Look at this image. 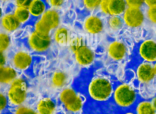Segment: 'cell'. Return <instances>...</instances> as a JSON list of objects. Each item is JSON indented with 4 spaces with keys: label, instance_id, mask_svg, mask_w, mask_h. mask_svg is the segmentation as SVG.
<instances>
[{
    "label": "cell",
    "instance_id": "9a60e30c",
    "mask_svg": "<svg viewBox=\"0 0 156 114\" xmlns=\"http://www.w3.org/2000/svg\"><path fill=\"white\" fill-rule=\"evenodd\" d=\"M126 6L124 0H108V14L119 15L125 11Z\"/></svg>",
    "mask_w": 156,
    "mask_h": 114
},
{
    "label": "cell",
    "instance_id": "5bb4252c",
    "mask_svg": "<svg viewBox=\"0 0 156 114\" xmlns=\"http://www.w3.org/2000/svg\"><path fill=\"white\" fill-rule=\"evenodd\" d=\"M84 26L86 31L92 34L99 33L103 28L101 20L96 16L89 17L85 21Z\"/></svg>",
    "mask_w": 156,
    "mask_h": 114
},
{
    "label": "cell",
    "instance_id": "2e32d148",
    "mask_svg": "<svg viewBox=\"0 0 156 114\" xmlns=\"http://www.w3.org/2000/svg\"><path fill=\"white\" fill-rule=\"evenodd\" d=\"M20 24L14 14L6 15L1 20L2 27L8 32H12L16 30L19 27Z\"/></svg>",
    "mask_w": 156,
    "mask_h": 114
},
{
    "label": "cell",
    "instance_id": "83f0119b",
    "mask_svg": "<svg viewBox=\"0 0 156 114\" xmlns=\"http://www.w3.org/2000/svg\"><path fill=\"white\" fill-rule=\"evenodd\" d=\"M147 15L150 21L156 23V5L150 6L147 12Z\"/></svg>",
    "mask_w": 156,
    "mask_h": 114
},
{
    "label": "cell",
    "instance_id": "52a82bcc",
    "mask_svg": "<svg viewBox=\"0 0 156 114\" xmlns=\"http://www.w3.org/2000/svg\"><path fill=\"white\" fill-rule=\"evenodd\" d=\"M29 43L34 51L43 52L49 48L51 40L49 35H44L35 32L30 35Z\"/></svg>",
    "mask_w": 156,
    "mask_h": 114
},
{
    "label": "cell",
    "instance_id": "d6a6232c",
    "mask_svg": "<svg viewBox=\"0 0 156 114\" xmlns=\"http://www.w3.org/2000/svg\"><path fill=\"white\" fill-rule=\"evenodd\" d=\"M100 5L103 12H104L105 13L108 14V0H102Z\"/></svg>",
    "mask_w": 156,
    "mask_h": 114
},
{
    "label": "cell",
    "instance_id": "f546056e",
    "mask_svg": "<svg viewBox=\"0 0 156 114\" xmlns=\"http://www.w3.org/2000/svg\"><path fill=\"white\" fill-rule=\"evenodd\" d=\"M125 2L129 7L139 8L144 3V0H126Z\"/></svg>",
    "mask_w": 156,
    "mask_h": 114
},
{
    "label": "cell",
    "instance_id": "d590c367",
    "mask_svg": "<svg viewBox=\"0 0 156 114\" xmlns=\"http://www.w3.org/2000/svg\"><path fill=\"white\" fill-rule=\"evenodd\" d=\"M144 2L150 7L156 5V0H144Z\"/></svg>",
    "mask_w": 156,
    "mask_h": 114
},
{
    "label": "cell",
    "instance_id": "f35d334b",
    "mask_svg": "<svg viewBox=\"0 0 156 114\" xmlns=\"http://www.w3.org/2000/svg\"><path fill=\"white\" fill-rule=\"evenodd\" d=\"M154 70L155 73L156 75V63L155 65L154 66Z\"/></svg>",
    "mask_w": 156,
    "mask_h": 114
},
{
    "label": "cell",
    "instance_id": "60d3db41",
    "mask_svg": "<svg viewBox=\"0 0 156 114\" xmlns=\"http://www.w3.org/2000/svg\"><path fill=\"white\" fill-rule=\"evenodd\" d=\"M126 114H135L132 113H127Z\"/></svg>",
    "mask_w": 156,
    "mask_h": 114
},
{
    "label": "cell",
    "instance_id": "836d02e7",
    "mask_svg": "<svg viewBox=\"0 0 156 114\" xmlns=\"http://www.w3.org/2000/svg\"><path fill=\"white\" fill-rule=\"evenodd\" d=\"M49 3L52 6L54 7H58L63 4L64 0H49Z\"/></svg>",
    "mask_w": 156,
    "mask_h": 114
},
{
    "label": "cell",
    "instance_id": "ffe728a7",
    "mask_svg": "<svg viewBox=\"0 0 156 114\" xmlns=\"http://www.w3.org/2000/svg\"><path fill=\"white\" fill-rule=\"evenodd\" d=\"M55 40L60 45H66L69 41V34L67 30L65 28L58 29L55 34Z\"/></svg>",
    "mask_w": 156,
    "mask_h": 114
},
{
    "label": "cell",
    "instance_id": "3957f363",
    "mask_svg": "<svg viewBox=\"0 0 156 114\" xmlns=\"http://www.w3.org/2000/svg\"><path fill=\"white\" fill-rule=\"evenodd\" d=\"M89 92L92 98L99 101H105L112 96L113 87L111 80L107 75H94L89 85Z\"/></svg>",
    "mask_w": 156,
    "mask_h": 114
},
{
    "label": "cell",
    "instance_id": "7a4b0ae2",
    "mask_svg": "<svg viewBox=\"0 0 156 114\" xmlns=\"http://www.w3.org/2000/svg\"><path fill=\"white\" fill-rule=\"evenodd\" d=\"M59 109L65 114H82L85 96L76 92L70 87L58 95Z\"/></svg>",
    "mask_w": 156,
    "mask_h": 114
},
{
    "label": "cell",
    "instance_id": "484cf974",
    "mask_svg": "<svg viewBox=\"0 0 156 114\" xmlns=\"http://www.w3.org/2000/svg\"><path fill=\"white\" fill-rule=\"evenodd\" d=\"M70 45L71 46V49L73 52H76L79 48L83 45H85L83 42V40L82 38H74V39L70 42Z\"/></svg>",
    "mask_w": 156,
    "mask_h": 114
},
{
    "label": "cell",
    "instance_id": "b9f144b4",
    "mask_svg": "<svg viewBox=\"0 0 156 114\" xmlns=\"http://www.w3.org/2000/svg\"><path fill=\"white\" fill-rule=\"evenodd\" d=\"M3 1H8V0H3Z\"/></svg>",
    "mask_w": 156,
    "mask_h": 114
},
{
    "label": "cell",
    "instance_id": "5b68a950",
    "mask_svg": "<svg viewBox=\"0 0 156 114\" xmlns=\"http://www.w3.org/2000/svg\"><path fill=\"white\" fill-rule=\"evenodd\" d=\"M114 98L118 105L123 107H128L134 103L137 98V94L133 86L124 84L116 88Z\"/></svg>",
    "mask_w": 156,
    "mask_h": 114
},
{
    "label": "cell",
    "instance_id": "e0dca14e",
    "mask_svg": "<svg viewBox=\"0 0 156 114\" xmlns=\"http://www.w3.org/2000/svg\"><path fill=\"white\" fill-rule=\"evenodd\" d=\"M16 72L10 67H0V83L8 84L15 79Z\"/></svg>",
    "mask_w": 156,
    "mask_h": 114
},
{
    "label": "cell",
    "instance_id": "44dd1931",
    "mask_svg": "<svg viewBox=\"0 0 156 114\" xmlns=\"http://www.w3.org/2000/svg\"><path fill=\"white\" fill-rule=\"evenodd\" d=\"M137 114H155L156 111L152 106L151 102L143 101L136 107Z\"/></svg>",
    "mask_w": 156,
    "mask_h": 114
},
{
    "label": "cell",
    "instance_id": "e575fe53",
    "mask_svg": "<svg viewBox=\"0 0 156 114\" xmlns=\"http://www.w3.org/2000/svg\"><path fill=\"white\" fill-rule=\"evenodd\" d=\"M5 63V58L3 52L0 51V67L3 66Z\"/></svg>",
    "mask_w": 156,
    "mask_h": 114
},
{
    "label": "cell",
    "instance_id": "d6986e66",
    "mask_svg": "<svg viewBox=\"0 0 156 114\" xmlns=\"http://www.w3.org/2000/svg\"><path fill=\"white\" fill-rule=\"evenodd\" d=\"M28 9L31 15L38 16L44 13L45 10V5L41 0H32Z\"/></svg>",
    "mask_w": 156,
    "mask_h": 114
},
{
    "label": "cell",
    "instance_id": "30bf717a",
    "mask_svg": "<svg viewBox=\"0 0 156 114\" xmlns=\"http://www.w3.org/2000/svg\"><path fill=\"white\" fill-rule=\"evenodd\" d=\"M74 53L76 61L82 66L90 65L94 60V53L90 48L85 45L80 47Z\"/></svg>",
    "mask_w": 156,
    "mask_h": 114
},
{
    "label": "cell",
    "instance_id": "cb8c5ba5",
    "mask_svg": "<svg viewBox=\"0 0 156 114\" xmlns=\"http://www.w3.org/2000/svg\"><path fill=\"white\" fill-rule=\"evenodd\" d=\"M10 44L9 35L4 33H0V51L3 52L7 50Z\"/></svg>",
    "mask_w": 156,
    "mask_h": 114
},
{
    "label": "cell",
    "instance_id": "8fae6325",
    "mask_svg": "<svg viewBox=\"0 0 156 114\" xmlns=\"http://www.w3.org/2000/svg\"><path fill=\"white\" fill-rule=\"evenodd\" d=\"M140 54L143 59L148 62L156 61V43L153 41L144 42L140 47Z\"/></svg>",
    "mask_w": 156,
    "mask_h": 114
},
{
    "label": "cell",
    "instance_id": "8d00e7d4",
    "mask_svg": "<svg viewBox=\"0 0 156 114\" xmlns=\"http://www.w3.org/2000/svg\"><path fill=\"white\" fill-rule=\"evenodd\" d=\"M151 103H152L153 107H154V110H155L156 112V97H154V98H153L152 102H151Z\"/></svg>",
    "mask_w": 156,
    "mask_h": 114
},
{
    "label": "cell",
    "instance_id": "74e56055",
    "mask_svg": "<svg viewBox=\"0 0 156 114\" xmlns=\"http://www.w3.org/2000/svg\"><path fill=\"white\" fill-rule=\"evenodd\" d=\"M55 114H65L61 110L58 108L57 111Z\"/></svg>",
    "mask_w": 156,
    "mask_h": 114
},
{
    "label": "cell",
    "instance_id": "1f68e13d",
    "mask_svg": "<svg viewBox=\"0 0 156 114\" xmlns=\"http://www.w3.org/2000/svg\"><path fill=\"white\" fill-rule=\"evenodd\" d=\"M7 105V99L6 97L0 93V111H2Z\"/></svg>",
    "mask_w": 156,
    "mask_h": 114
},
{
    "label": "cell",
    "instance_id": "f1b7e54d",
    "mask_svg": "<svg viewBox=\"0 0 156 114\" xmlns=\"http://www.w3.org/2000/svg\"><path fill=\"white\" fill-rule=\"evenodd\" d=\"M15 114H38V113L31 108L25 107V106H22L19 107L16 110Z\"/></svg>",
    "mask_w": 156,
    "mask_h": 114
},
{
    "label": "cell",
    "instance_id": "7402d4cb",
    "mask_svg": "<svg viewBox=\"0 0 156 114\" xmlns=\"http://www.w3.org/2000/svg\"><path fill=\"white\" fill-rule=\"evenodd\" d=\"M30 12L28 8L17 7L15 11L14 15L20 23L26 22L29 19Z\"/></svg>",
    "mask_w": 156,
    "mask_h": 114
},
{
    "label": "cell",
    "instance_id": "7bdbcfd3",
    "mask_svg": "<svg viewBox=\"0 0 156 114\" xmlns=\"http://www.w3.org/2000/svg\"><path fill=\"white\" fill-rule=\"evenodd\" d=\"M155 114H156V113H155Z\"/></svg>",
    "mask_w": 156,
    "mask_h": 114
},
{
    "label": "cell",
    "instance_id": "4316f807",
    "mask_svg": "<svg viewBox=\"0 0 156 114\" xmlns=\"http://www.w3.org/2000/svg\"><path fill=\"white\" fill-rule=\"evenodd\" d=\"M102 0H83L84 4L87 8L93 9L101 5Z\"/></svg>",
    "mask_w": 156,
    "mask_h": 114
},
{
    "label": "cell",
    "instance_id": "4dcf8cb0",
    "mask_svg": "<svg viewBox=\"0 0 156 114\" xmlns=\"http://www.w3.org/2000/svg\"><path fill=\"white\" fill-rule=\"evenodd\" d=\"M32 0H16V4L17 7L28 8Z\"/></svg>",
    "mask_w": 156,
    "mask_h": 114
},
{
    "label": "cell",
    "instance_id": "603a6c76",
    "mask_svg": "<svg viewBox=\"0 0 156 114\" xmlns=\"http://www.w3.org/2000/svg\"><path fill=\"white\" fill-rule=\"evenodd\" d=\"M51 28L43 20L38 21L35 25V32L44 35H49Z\"/></svg>",
    "mask_w": 156,
    "mask_h": 114
},
{
    "label": "cell",
    "instance_id": "6da1fadb",
    "mask_svg": "<svg viewBox=\"0 0 156 114\" xmlns=\"http://www.w3.org/2000/svg\"><path fill=\"white\" fill-rule=\"evenodd\" d=\"M42 86L47 96L56 97L63 90L70 87L74 79V73L65 68L47 71L42 75Z\"/></svg>",
    "mask_w": 156,
    "mask_h": 114
},
{
    "label": "cell",
    "instance_id": "8992f818",
    "mask_svg": "<svg viewBox=\"0 0 156 114\" xmlns=\"http://www.w3.org/2000/svg\"><path fill=\"white\" fill-rule=\"evenodd\" d=\"M27 96V86L25 82L22 79H15L8 92L10 102L16 105H19L25 102Z\"/></svg>",
    "mask_w": 156,
    "mask_h": 114
},
{
    "label": "cell",
    "instance_id": "7c38bea8",
    "mask_svg": "<svg viewBox=\"0 0 156 114\" xmlns=\"http://www.w3.org/2000/svg\"><path fill=\"white\" fill-rule=\"evenodd\" d=\"M108 55L113 60L120 61L122 60L126 53L125 45L120 42L112 43L108 47Z\"/></svg>",
    "mask_w": 156,
    "mask_h": 114
},
{
    "label": "cell",
    "instance_id": "d4e9b609",
    "mask_svg": "<svg viewBox=\"0 0 156 114\" xmlns=\"http://www.w3.org/2000/svg\"><path fill=\"white\" fill-rule=\"evenodd\" d=\"M110 27L115 30H118L122 28L123 25L122 20L117 15H114L109 21Z\"/></svg>",
    "mask_w": 156,
    "mask_h": 114
},
{
    "label": "cell",
    "instance_id": "ac0fdd59",
    "mask_svg": "<svg viewBox=\"0 0 156 114\" xmlns=\"http://www.w3.org/2000/svg\"><path fill=\"white\" fill-rule=\"evenodd\" d=\"M41 19L45 22L51 29L56 28L59 24V15L56 11L54 10L46 11L43 14Z\"/></svg>",
    "mask_w": 156,
    "mask_h": 114
},
{
    "label": "cell",
    "instance_id": "4fadbf2b",
    "mask_svg": "<svg viewBox=\"0 0 156 114\" xmlns=\"http://www.w3.org/2000/svg\"><path fill=\"white\" fill-rule=\"evenodd\" d=\"M32 61V57L29 53L21 51L15 55L12 62L16 68L19 70H25L29 67Z\"/></svg>",
    "mask_w": 156,
    "mask_h": 114
},
{
    "label": "cell",
    "instance_id": "9c48e42d",
    "mask_svg": "<svg viewBox=\"0 0 156 114\" xmlns=\"http://www.w3.org/2000/svg\"><path fill=\"white\" fill-rule=\"evenodd\" d=\"M57 103L56 97H44L37 105V112L38 114H55L57 111Z\"/></svg>",
    "mask_w": 156,
    "mask_h": 114
},
{
    "label": "cell",
    "instance_id": "ba28073f",
    "mask_svg": "<svg viewBox=\"0 0 156 114\" xmlns=\"http://www.w3.org/2000/svg\"><path fill=\"white\" fill-rule=\"evenodd\" d=\"M124 19L127 25L131 27H136L143 23L144 15L139 8L129 7L125 11Z\"/></svg>",
    "mask_w": 156,
    "mask_h": 114
},
{
    "label": "cell",
    "instance_id": "ab89813d",
    "mask_svg": "<svg viewBox=\"0 0 156 114\" xmlns=\"http://www.w3.org/2000/svg\"><path fill=\"white\" fill-rule=\"evenodd\" d=\"M2 9H1V7H0V18H1V16H2Z\"/></svg>",
    "mask_w": 156,
    "mask_h": 114
},
{
    "label": "cell",
    "instance_id": "277c9868",
    "mask_svg": "<svg viewBox=\"0 0 156 114\" xmlns=\"http://www.w3.org/2000/svg\"><path fill=\"white\" fill-rule=\"evenodd\" d=\"M156 75L154 66L149 63H144L140 65L137 71V76L140 83V87L142 94L145 95V98H148V91L150 97L152 96L154 81Z\"/></svg>",
    "mask_w": 156,
    "mask_h": 114
}]
</instances>
